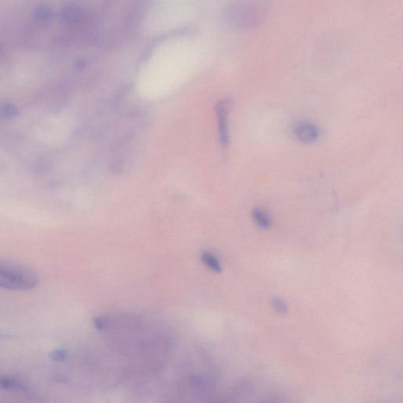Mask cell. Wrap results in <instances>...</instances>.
Wrapping results in <instances>:
<instances>
[{
	"label": "cell",
	"mask_w": 403,
	"mask_h": 403,
	"mask_svg": "<svg viewBox=\"0 0 403 403\" xmlns=\"http://www.w3.org/2000/svg\"><path fill=\"white\" fill-rule=\"evenodd\" d=\"M201 261L204 265L215 274L222 272V266L218 257L211 252H204L201 254Z\"/></svg>",
	"instance_id": "5"
},
{
	"label": "cell",
	"mask_w": 403,
	"mask_h": 403,
	"mask_svg": "<svg viewBox=\"0 0 403 403\" xmlns=\"http://www.w3.org/2000/svg\"><path fill=\"white\" fill-rule=\"evenodd\" d=\"M252 217L255 225L262 229H265V230L270 228L273 225L272 218L263 207H255L252 211Z\"/></svg>",
	"instance_id": "4"
},
{
	"label": "cell",
	"mask_w": 403,
	"mask_h": 403,
	"mask_svg": "<svg viewBox=\"0 0 403 403\" xmlns=\"http://www.w3.org/2000/svg\"><path fill=\"white\" fill-rule=\"evenodd\" d=\"M39 277L30 268L12 262L0 263V286L10 291H28L36 287Z\"/></svg>",
	"instance_id": "1"
},
{
	"label": "cell",
	"mask_w": 403,
	"mask_h": 403,
	"mask_svg": "<svg viewBox=\"0 0 403 403\" xmlns=\"http://www.w3.org/2000/svg\"><path fill=\"white\" fill-rule=\"evenodd\" d=\"M273 308L281 315H286L288 311V307L286 301L281 298L275 297L271 301Z\"/></svg>",
	"instance_id": "6"
},
{
	"label": "cell",
	"mask_w": 403,
	"mask_h": 403,
	"mask_svg": "<svg viewBox=\"0 0 403 403\" xmlns=\"http://www.w3.org/2000/svg\"><path fill=\"white\" fill-rule=\"evenodd\" d=\"M296 136L303 143L314 142L319 137L320 131L316 124L309 122H298L295 127Z\"/></svg>",
	"instance_id": "3"
},
{
	"label": "cell",
	"mask_w": 403,
	"mask_h": 403,
	"mask_svg": "<svg viewBox=\"0 0 403 403\" xmlns=\"http://www.w3.org/2000/svg\"><path fill=\"white\" fill-rule=\"evenodd\" d=\"M230 103L228 100H221L216 106V114L218 120L219 138L223 147H228L229 143L228 116Z\"/></svg>",
	"instance_id": "2"
}]
</instances>
